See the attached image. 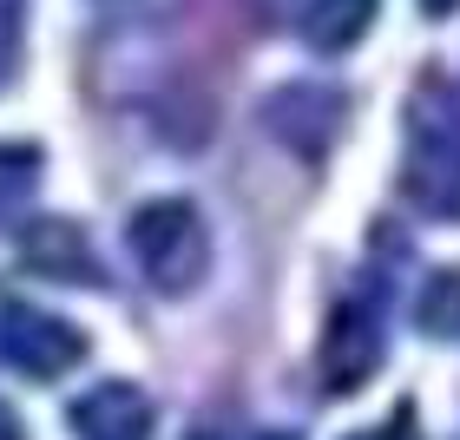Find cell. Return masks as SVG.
I'll return each instance as SVG.
<instances>
[{
	"label": "cell",
	"instance_id": "obj_9",
	"mask_svg": "<svg viewBox=\"0 0 460 440\" xmlns=\"http://www.w3.org/2000/svg\"><path fill=\"white\" fill-rule=\"evenodd\" d=\"M33 184H40V152L33 145H0V224L33 198Z\"/></svg>",
	"mask_w": 460,
	"mask_h": 440
},
{
	"label": "cell",
	"instance_id": "obj_10",
	"mask_svg": "<svg viewBox=\"0 0 460 440\" xmlns=\"http://www.w3.org/2000/svg\"><path fill=\"white\" fill-rule=\"evenodd\" d=\"M414 322H421L428 335H460V269H441V277L421 289Z\"/></svg>",
	"mask_w": 460,
	"mask_h": 440
},
{
	"label": "cell",
	"instance_id": "obj_1",
	"mask_svg": "<svg viewBox=\"0 0 460 440\" xmlns=\"http://www.w3.org/2000/svg\"><path fill=\"white\" fill-rule=\"evenodd\" d=\"M125 243L145 269V283L164 289V296H184L204 277V257H211V237H204V217L184 198H158L138 204L132 224H125Z\"/></svg>",
	"mask_w": 460,
	"mask_h": 440
},
{
	"label": "cell",
	"instance_id": "obj_14",
	"mask_svg": "<svg viewBox=\"0 0 460 440\" xmlns=\"http://www.w3.org/2000/svg\"><path fill=\"white\" fill-rule=\"evenodd\" d=\"M421 7H428L434 20H441V13H454V7H460V0H421Z\"/></svg>",
	"mask_w": 460,
	"mask_h": 440
},
{
	"label": "cell",
	"instance_id": "obj_2",
	"mask_svg": "<svg viewBox=\"0 0 460 440\" xmlns=\"http://www.w3.org/2000/svg\"><path fill=\"white\" fill-rule=\"evenodd\" d=\"M0 362L27 382H59L66 368L86 362V335L33 303H0Z\"/></svg>",
	"mask_w": 460,
	"mask_h": 440
},
{
	"label": "cell",
	"instance_id": "obj_12",
	"mask_svg": "<svg viewBox=\"0 0 460 440\" xmlns=\"http://www.w3.org/2000/svg\"><path fill=\"white\" fill-rule=\"evenodd\" d=\"M13 59H20V7H13V0H0V86H7Z\"/></svg>",
	"mask_w": 460,
	"mask_h": 440
},
{
	"label": "cell",
	"instance_id": "obj_6",
	"mask_svg": "<svg viewBox=\"0 0 460 440\" xmlns=\"http://www.w3.org/2000/svg\"><path fill=\"white\" fill-rule=\"evenodd\" d=\"M20 263L33 269V277H59V283H93L99 263L86 237H79V224L66 217H47V224H27V237H20Z\"/></svg>",
	"mask_w": 460,
	"mask_h": 440
},
{
	"label": "cell",
	"instance_id": "obj_7",
	"mask_svg": "<svg viewBox=\"0 0 460 440\" xmlns=\"http://www.w3.org/2000/svg\"><path fill=\"white\" fill-rule=\"evenodd\" d=\"M263 125L277 138H289L296 152H323L329 138H336V125H342V99L336 92H303V86H289L277 92L263 106Z\"/></svg>",
	"mask_w": 460,
	"mask_h": 440
},
{
	"label": "cell",
	"instance_id": "obj_15",
	"mask_svg": "<svg viewBox=\"0 0 460 440\" xmlns=\"http://www.w3.org/2000/svg\"><path fill=\"white\" fill-rule=\"evenodd\" d=\"M263 440H289V434H263Z\"/></svg>",
	"mask_w": 460,
	"mask_h": 440
},
{
	"label": "cell",
	"instance_id": "obj_5",
	"mask_svg": "<svg viewBox=\"0 0 460 440\" xmlns=\"http://www.w3.org/2000/svg\"><path fill=\"white\" fill-rule=\"evenodd\" d=\"M79 440H152V401L132 382H99L73 401Z\"/></svg>",
	"mask_w": 460,
	"mask_h": 440
},
{
	"label": "cell",
	"instance_id": "obj_8",
	"mask_svg": "<svg viewBox=\"0 0 460 440\" xmlns=\"http://www.w3.org/2000/svg\"><path fill=\"white\" fill-rule=\"evenodd\" d=\"M368 27H375V0H309L303 13V40L316 53H349Z\"/></svg>",
	"mask_w": 460,
	"mask_h": 440
},
{
	"label": "cell",
	"instance_id": "obj_3",
	"mask_svg": "<svg viewBox=\"0 0 460 440\" xmlns=\"http://www.w3.org/2000/svg\"><path fill=\"white\" fill-rule=\"evenodd\" d=\"M421 125V138H414V152L402 164V191L421 204L428 217H447L460 224V132H454V112H414Z\"/></svg>",
	"mask_w": 460,
	"mask_h": 440
},
{
	"label": "cell",
	"instance_id": "obj_13",
	"mask_svg": "<svg viewBox=\"0 0 460 440\" xmlns=\"http://www.w3.org/2000/svg\"><path fill=\"white\" fill-rule=\"evenodd\" d=\"M0 440H27V434H20V414L7 401H0Z\"/></svg>",
	"mask_w": 460,
	"mask_h": 440
},
{
	"label": "cell",
	"instance_id": "obj_11",
	"mask_svg": "<svg viewBox=\"0 0 460 440\" xmlns=\"http://www.w3.org/2000/svg\"><path fill=\"white\" fill-rule=\"evenodd\" d=\"M349 440H421V421H414V408L402 401L382 427H362V434H349Z\"/></svg>",
	"mask_w": 460,
	"mask_h": 440
},
{
	"label": "cell",
	"instance_id": "obj_4",
	"mask_svg": "<svg viewBox=\"0 0 460 440\" xmlns=\"http://www.w3.org/2000/svg\"><path fill=\"white\" fill-rule=\"evenodd\" d=\"M375 368H382V316H375L368 303H336L329 309V329H323V348H316L323 388L355 394Z\"/></svg>",
	"mask_w": 460,
	"mask_h": 440
}]
</instances>
